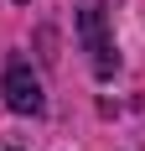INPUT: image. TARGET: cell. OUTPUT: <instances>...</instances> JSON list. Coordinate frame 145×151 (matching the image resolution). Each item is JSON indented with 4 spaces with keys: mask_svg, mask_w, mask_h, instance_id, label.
Instances as JSON below:
<instances>
[{
    "mask_svg": "<svg viewBox=\"0 0 145 151\" xmlns=\"http://www.w3.org/2000/svg\"><path fill=\"white\" fill-rule=\"evenodd\" d=\"M0 94H5V104H11L16 115H42V83H36V73H31L21 58L5 68V78H0Z\"/></svg>",
    "mask_w": 145,
    "mask_h": 151,
    "instance_id": "2",
    "label": "cell"
},
{
    "mask_svg": "<svg viewBox=\"0 0 145 151\" xmlns=\"http://www.w3.org/2000/svg\"><path fill=\"white\" fill-rule=\"evenodd\" d=\"M16 5H26V0H16Z\"/></svg>",
    "mask_w": 145,
    "mask_h": 151,
    "instance_id": "3",
    "label": "cell"
},
{
    "mask_svg": "<svg viewBox=\"0 0 145 151\" xmlns=\"http://www.w3.org/2000/svg\"><path fill=\"white\" fill-rule=\"evenodd\" d=\"M78 37H83L88 58H93V73L109 78L119 68V52H114V37H109V16H104V0H83L78 5Z\"/></svg>",
    "mask_w": 145,
    "mask_h": 151,
    "instance_id": "1",
    "label": "cell"
}]
</instances>
